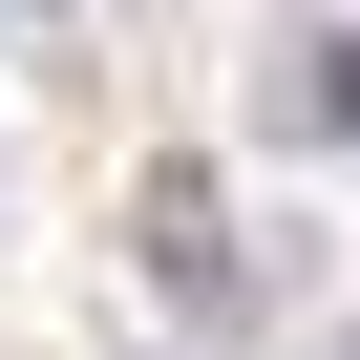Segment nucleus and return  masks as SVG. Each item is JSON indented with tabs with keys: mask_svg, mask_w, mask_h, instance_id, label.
<instances>
[{
	"mask_svg": "<svg viewBox=\"0 0 360 360\" xmlns=\"http://www.w3.org/2000/svg\"><path fill=\"white\" fill-rule=\"evenodd\" d=\"M127 233H148V297H169V318H276V276H297V255L212 191V169H148V191H127Z\"/></svg>",
	"mask_w": 360,
	"mask_h": 360,
	"instance_id": "nucleus-1",
	"label": "nucleus"
},
{
	"mask_svg": "<svg viewBox=\"0 0 360 360\" xmlns=\"http://www.w3.org/2000/svg\"><path fill=\"white\" fill-rule=\"evenodd\" d=\"M255 127H276V148H360V22H297V43L255 64Z\"/></svg>",
	"mask_w": 360,
	"mask_h": 360,
	"instance_id": "nucleus-2",
	"label": "nucleus"
},
{
	"mask_svg": "<svg viewBox=\"0 0 360 360\" xmlns=\"http://www.w3.org/2000/svg\"><path fill=\"white\" fill-rule=\"evenodd\" d=\"M339 360H360V339H339Z\"/></svg>",
	"mask_w": 360,
	"mask_h": 360,
	"instance_id": "nucleus-3",
	"label": "nucleus"
}]
</instances>
